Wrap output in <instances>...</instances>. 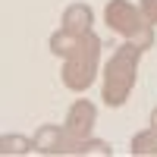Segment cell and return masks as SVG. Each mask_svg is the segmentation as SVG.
<instances>
[{"label":"cell","mask_w":157,"mask_h":157,"mask_svg":"<svg viewBox=\"0 0 157 157\" xmlns=\"http://www.w3.org/2000/svg\"><path fill=\"white\" fill-rule=\"evenodd\" d=\"M141 50L138 44L126 41L113 50V57L107 60V66H104V104L107 107H123L129 101L135 88V78H138V60H141Z\"/></svg>","instance_id":"cell-1"},{"label":"cell","mask_w":157,"mask_h":157,"mask_svg":"<svg viewBox=\"0 0 157 157\" xmlns=\"http://www.w3.org/2000/svg\"><path fill=\"white\" fill-rule=\"evenodd\" d=\"M101 38L94 32L78 35V44L63 63V85L69 91H85L98 75V60H101Z\"/></svg>","instance_id":"cell-2"},{"label":"cell","mask_w":157,"mask_h":157,"mask_svg":"<svg viewBox=\"0 0 157 157\" xmlns=\"http://www.w3.org/2000/svg\"><path fill=\"white\" fill-rule=\"evenodd\" d=\"M104 19H107L110 32L123 35L126 41L138 44L141 50L154 47V25H148V22H145L141 10L132 3V0H110L107 10H104Z\"/></svg>","instance_id":"cell-3"},{"label":"cell","mask_w":157,"mask_h":157,"mask_svg":"<svg viewBox=\"0 0 157 157\" xmlns=\"http://www.w3.org/2000/svg\"><path fill=\"white\" fill-rule=\"evenodd\" d=\"M35 151L41 154H82V141L66 132V126H41L35 132Z\"/></svg>","instance_id":"cell-4"},{"label":"cell","mask_w":157,"mask_h":157,"mask_svg":"<svg viewBox=\"0 0 157 157\" xmlns=\"http://www.w3.org/2000/svg\"><path fill=\"white\" fill-rule=\"evenodd\" d=\"M94 123H98V107L91 101H85V98H78L72 107H69V113H66V132L72 135V138H78V141H85V138H91V129H94Z\"/></svg>","instance_id":"cell-5"},{"label":"cell","mask_w":157,"mask_h":157,"mask_svg":"<svg viewBox=\"0 0 157 157\" xmlns=\"http://www.w3.org/2000/svg\"><path fill=\"white\" fill-rule=\"evenodd\" d=\"M91 22H94V13H91L88 3H69L63 10V29H69L72 35L91 32Z\"/></svg>","instance_id":"cell-6"},{"label":"cell","mask_w":157,"mask_h":157,"mask_svg":"<svg viewBox=\"0 0 157 157\" xmlns=\"http://www.w3.org/2000/svg\"><path fill=\"white\" fill-rule=\"evenodd\" d=\"M132 157H157V129H145V132L132 135Z\"/></svg>","instance_id":"cell-7"},{"label":"cell","mask_w":157,"mask_h":157,"mask_svg":"<svg viewBox=\"0 0 157 157\" xmlns=\"http://www.w3.org/2000/svg\"><path fill=\"white\" fill-rule=\"evenodd\" d=\"M75 44H78V35H72L69 29H63V25L50 35V54H54V57H63V60H66V57L72 54Z\"/></svg>","instance_id":"cell-8"},{"label":"cell","mask_w":157,"mask_h":157,"mask_svg":"<svg viewBox=\"0 0 157 157\" xmlns=\"http://www.w3.org/2000/svg\"><path fill=\"white\" fill-rule=\"evenodd\" d=\"M0 151L3 154H29V151H35V141L25 135H3L0 138Z\"/></svg>","instance_id":"cell-9"},{"label":"cell","mask_w":157,"mask_h":157,"mask_svg":"<svg viewBox=\"0 0 157 157\" xmlns=\"http://www.w3.org/2000/svg\"><path fill=\"white\" fill-rule=\"evenodd\" d=\"M82 154L85 157H113V148H110V141H101V138H85L82 141Z\"/></svg>","instance_id":"cell-10"},{"label":"cell","mask_w":157,"mask_h":157,"mask_svg":"<svg viewBox=\"0 0 157 157\" xmlns=\"http://www.w3.org/2000/svg\"><path fill=\"white\" fill-rule=\"evenodd\" d=\"M138 10H141V16H145L148 25H157V0H141Z\"/></svg>","instance_id":"cell-11"},{"label":"cell","mask_w":157,"mask_h":157,"mask_svg":"<svg viewBox=\"0 0 157 157\" xmlns=\"http://www.w3.org/2000/svg\"><path fill=\"white\" fill-rule=\"evenodd\" d=\"M151 129H157V107L151 110Z\"/></svg>","instance_id":"cell-12"}]
</instances>
